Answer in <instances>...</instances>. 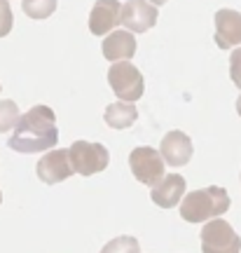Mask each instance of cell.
<instances>
[{"instance_id": "7a4b0ae2", "label": "cell", "mask_w": 241, "mask_h": 253, "mask_svg": "<svg viewBox=\"0 0 241 253\" xmlns=\"http://www.w3.org/2000/svg\"><path fill=\"white\" fill-rule=\"evenodd\" d=\"M227 209H230L227 190L220 185H208L185 195L180 204V218L188 223H204V220L220 218L223 213H227Z\"/></svg>"}, {"instance_id": "e0dca14e", "label": "cell", "mask_w": 241, "mask_h": 253, "mask_svg": "<svg viewBox=\"0 0 241 253\" xmlns=\"http://www.w3.org/2000/svg\"><path fill=\"white\" fill-rule=\"evenodd\" d=\"M19 106L14 103V101H0V134H5V131H9V129H14L19 122Z\"/></svg>"}, {"instance_id": "5b68a950", "label": "cell", "mask_w": 241, "mask_h": 253, "mask_svg": "<svg viewBox=\"0 0 241 253\" xmlns=\"http://www.w3.org/2000/svg\"><path fill=\"white\" fill-rule=\"evenodd\" d=\"M201 251L204 253H239L241 237L234 232V227L227 220H208L201 227Z\"/></svg>"}, {"instance_id": "3957f363", "label": "cell", "mask_w": 241, "mask_h": 253, "mask_svg": "<svg viewBox=\"0 0 241 253\" xmlns=\"http://www.w3.org/2000/svg\"><path fill=\"white\" fill-rule=\"evenodd\" d=\"M108 84L115 91V96L124 103H134L143 96L145 80L141 71L129 61H115L108 68Z\"/></svg>"}, {"instance_id": "d6986e66", "label": "cell", "mask_w": 241, "mask_h": 253, "mask_svg": "<svg viewBox=\"0 0 241 253\" xmlns=\"http://www.w3.org/2000/svg\"><path fill=\"white\" fill-rule=\"evenodd\" d=\"M230 78L241 89V47H237L232 52V56H230Z\"/></svg>"}, {"instance_id": "ac0fdd59", "label": "cell", "mask_w": 241, "mask_h": 253, "mask_svg": "<svg viewBox=\"0 0 241 253\" xmlns=\"http://www.w3.org/2000/svg\"><path fill=\"white\" fill-rule=\"evenodd\" d=\"M14 26V17H12V7L9 0H0V38H5Z\"/></svg>"}, {"instance_id": "5bb4252c", "label": "cell", "mask_w": 241, "mask_h": 253, "mask_svg": "<svg viewBox=\"0 0 241 253\" xmlns=\"http://www.w3.org/2000/svg\"><path fill=\"white\" fill-rule=\"evenodd\" d=\"M103 120L110 129H129L134 126V122L138 120V110L134 103H124V101H115V103H108Z\"/></svg>"}, {"instance_id": "52a82bcc", "label": "cell", "mask_w": 241, "mask_h": 253, "mask_svg": "<svg viewBox=\"0 0 241 253\" xmlns=\"http://www.w3.org/2000/svg\"><path fill=\"white\" fill-rule=\"evenodd\" d=\"M38 178L47 185H54V183H61L66 178H71L73 173V164H71V155L63 148H56V150H49V153L38 162L36 167Z\"/></svg>"}, {"instance_id": "7402d4cb", "label": "cell", "mask_w": 241, "mask_h": 253, "mask_svg": "<svg viewBox=\"0 0 241 253\" xmlns=\"http://www.w3.org/2000/svg\"><path fill=\"white\" fill-rule=\"evenodd\" d=\"M0 202H2V192H0Z\"/></svg>"}, {"instance_id": "ba28073f", "label": "cell", "mask_w": 241, "mask_h": 253, "mask_svg": "<svg viewBox=\"0 0 241 253\" xmlns=\"http://www.w3.org/2000/svg\"><path fill=\"white\" fill-rule=\"evenodd\" d=\"M126 31L145 33L157 24V7L148 0H126L122 5V21Z\"/></svg>"}, {"instance_id": "2e32d148", "label": "cell", "mask_w": 241, "mask_h": 253, "mask_svg": "<svg viewBox=\"0 0 241 253\" xmlns=\"http://www.w3.org/2000/svg\"><path fill=\"white\" fill-rule=\"evenodd\" d=\"M101 253H141V244L136 237H115L101 249Z\"/></svg>"}, {"instance_id": "8fae6325", "label": "cell", "mask_w": 241, "mask_h": 253, "mask_svg": "<svg viewBox=\"0 0 241 253\" xmlns=\"http://www.w3.org/2000/svg\"><path fill=\"white\" fill-rule=\"evenodd\" d=\"M215 45L220 49H232L241 45V14L234 9L215 12Z\"/></svg>"}, {"instance_id": "ffe728a7", "label": "cell", "mask_w": 241, "mask_h": 253, "mask_svg": "<svg viewBox=\"0 0 241 253\" xmlns=\"http://www.w3.org/2000/svg\"><path fill=\"white\" fill-rule=\"evenodd\" d=\"M148 2H152V5L157 7V5H164V2H169V0H148Z\"/></svg>"}, {"instance_id": "44dd1931", "label": "cell", "mask_w": 241, "mask_h": 253, "mask_svg": "<svg viewBox=\"0 0 241 253\" xmlns=\"http://www.w3.org/2000/svg\"><path fill=\"white\" fill-rule=\"evenodd\" d=\"M237 113H239V118H241V96L237 99Z\"/></svg>"}, {"instance_id": "9a60e30c", "label": "cell", "mask_w": 241, "mask_h": 253, "mask_svg": "<svg viewBox=\"0 0 241 253\" xmlns=\"http://www.w3.org/2000/svg\"><path fill=\"white\" fill-rule=\"evenodd\" d=\"M21 7L31 19H47L56 12V0H21Z\"/></svg>"}, {"instance_id": "9c48e42d", "label": "cell", "mask_w": 241, "mask_h": 253, "mask_svg": "<svg viewBox=\"0 0 241 253\" xmlns=\"http://www.w3.org/2000/svg\"><path fill=\"white\" fill-rule=\"evenodd\" d=\"M122 21V2L120 0H96L89 14V33L106 36Z\"/></svg>"}, {"instance_id": "277c9868", "label": "cell", "mask_w": 241, "mask_h": 253, "mask_svg": "<svg viewBox=\"0 0 241 253\" xmlns=\"http://www.w3.org/2000/svg\"><path fill=\"white\" fill-rule=\"evenodd\" d=\"M68 155H71L73 171L80 176H94V173L103 171L110 162V153L106 145L89 143V141H75Z\"/></svg>"}, {"instance_id": "30bf717a", "label": "cell", "mask_w": 241, "mask_h": 253, "mask_svg": "<svg viewBox=\"0 0 241 253\" xmlns=\"http://www.w3.org/2000/svg\"><path fill=\"white\" fill-rule=\"evenodd\" d=\"M160 153L164 157V162L169 167H185V164L192 160V153H195V145L190 141L188 134H183L178 129H173L161 138Z\"/></svg>"}, {"instance_id": "8992f818", "label": "cell", "mask_w": 241, "mask_h": 253, "mask_svg": "<svg viewBox=\"0 0 241 253\" xmlns=\"http://www.w3.org/2000/svg\"><path fill=\"white\" fill-rule=\"evenodd\" d=\"M129 167H131V173L138 183L143 185H155L164 178V157H161L160 150L155 148H148V145H141V148H134L131 155H129Z\"/></svg>"}, {"instance_id": "4fadbf2b", "label": "cell", "mask_w": 241, "mask_h": 253, "mask_svg": "<svg viewBox=\"0 0 241 253\" xmlns=\"http://www.w3.org/2000/svg\"><path fill=\"white\" fill-rule=\"evenodd\" d=\"M101 49L108 61H129L136 54V38L131 31H113L106 36Z\"/></svg>"}, {"instance_id": "6da1fadb", "label": "cell", "mask_w": 241, "mask_h": 253, "mask_svg": "<svg viewBox=\"0 0 241 253\" xmlns=\"http://www.w3.org/2000/svg\"><path fill=\"white\" fill-rule=\"evenodd\" d=\"M56 143H59L56 115L49 106H33L28 113H24L14 126V134L7 141L12 150L24 155L42 153Z\"/></svg>"}, {"instance_id": "7c38bea8", "label": "cell", "mask_w": 241, "mask_h": 253, "mask_svg": "<svg viewBox=\"0 0 241 253\" xmlns=\"http://www.w3.org/2000/svg\"><path fill=\"white\" fill-rule=\"evenodd\" d=\"M185 178L180 173H164V178L160 183H155L150 190L152 202L161 209H173L183 199V192H185Z\"/></svg>"}]
</instances>
